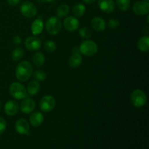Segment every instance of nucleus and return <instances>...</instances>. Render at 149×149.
<instances>
[{
    "label": "nucleus",
    "mask_w": 149,
    "mask_h": 149,
    "mask_svg": "<svg viewBox=\"0 0 149 149\" xmlns=\"http://www.w3.org/2000/svg\"><path fill=\"white\" fill-rule=\"evenodd\" d=\"M33 74V65L29 61H21L17 64L15 69V76L21 82L28 81Z\"/></svg>",
    "instance_id": "obj_1"
},
{
    "label": "nucleus",
    "mask_w": 149,
    "mask_h": 149,
    "mask_svg": "<svg viewBox=\"0 0 149 149\" xmlns=\"http://www.w3.org/2000/svg\"><path fill=\"white\" fill-rule=\"evenodd\" d=\"M79 49L80 53L88 57L93 56L98 51L97 44L94 41L90 40V39H87L81 42Z\"/></svg>",
    "instance_id": "obj_2"
},
{
    "label": "nucleus",
    "mask_w": 149,
    "mask_h": 149,
    "mask_svg": "<svg viewBox=\"0 0 149 149\" xmlns=\"http://www.w3.org/2000/svg\"><path fill=\"white\" fill-rule=\"evenodd\" d=\"M12 97L17 100H22L27 97L28 93L24 86L19 82H13L10 84L9 88Z\"/></svg>",
    "instance_id": "obj_3"
},
{
    "label": "nucleus",
    "mask_w": 149,
    "mask_h": 149,
    "mask_svg": "<svg viewBox=\"0 0 149 149\" xmlns=\"http://www.w3.org/2000/svg\"><path fill=\"white\" fill-rule=\"evenodd\" d=\"M46 31L51 35H57L62 29V23L58 17H51L47 19L45 23Z\"/></svg>",
    "instance_id": "obj_4"
},
{
    "label": "nucleus",
    "mask_w": 149,
    "mask_h": 149,
    "mask_svg": "<svg viewBox=\"0 0 149 149\" xmlns=\"http://www.w3.org/2000/svg\"><path fill=\"white\" fill-rule=\"evenodd\" d=\"M131 103L136 108H141L146 103L147 97L146 93L143 90L137 89L131 94Z\"/></svg>",
    "instance_id": "obj_5"
},
{
    "label": "nucleus",
    "mask_w": 149,
    "mask_h": 149,
    "mask_svg": "<svg viewBox=\"0 0 149 149\" xmlns=\"http://www.w3.org/2000/svg\"><path fill=\"white\" fill-rule=\"evenodd\" d=\"M20 10L21 14L27 18H33L37 14V8L36 5L29 1L22 3Z\"/></svg>",
    "instance_id": "obj_6"
},
{
    "label": "nucleus",
    "mask_w": 149,
    "mask_h": 149,
    "mask_svg": "<svg viewBox=\"0 0 149 149\" xmlns=\"http://www.w3.org/2000/svg\"><path fill=\"white\" fill-rule=\"evenodd\" d=\"M56 101L53 96L45 95L41 99L39 102V108L44 112H50L55 109Z\"/></svg>",
    "instance_id": "obj_7"
},
{
    "label": "nucleus",
    "mask_w": 149,
    "mask_h": 149,
    "mask_svg": "<svg viewBox=\"0 0 149 149\" xmlns=\"http://www.w3.org/2000/svg\"><path fill=\"white\" fill-rule=\"evenodd\" d=\"M132 10L137 15H146L149 13V2L147 1H138L132 6Z\"/></svg>",
    "instance_id": "obj_8"
},
{
    "label": "nucleus",
    "mask_w": 149,
    "mask_h": 149,
    "mask_svg": "<svg viewBox=\"0 0 149 149\" xmlns=\"http://www.w3.org/2000/svg\"><path fill=\"white\" fill-rule=\"evenodd\" d=\"M24 45L29 50L38 51L42 47V42L40 39L35 36H30L26 39Z\"/></svg>",
    "instance_id": "obj_9"
},
{
    "label": "nucleus",
    "mask_w": 149,
    "mask_h": 149,
    "mask_svg": "<svg viewBox=\"0 0 149 149\" xmlns=\"http://www.w3.org/2000/svg\"><path fill=\"white\" fill-rule=\"evenodd\" d=\"M15 130L20 135H29V131H30V127L28 121L26 119L20 118L17 119L15 122Z\"/></svg>",
    "instance_id": "obj_10"
},
{
    "label": "nucleus",
    "mask_w": 149,
    "mask_h": 149,
    "mask_svg": "<svg viewBox=\"0 0 149 149\" xmlns=\"http://www.w3.org/2000/svg\"><path fill=\"white\" fill-rule=\"evenodd\" d=\"M63 26L68 31H75L79 27V22L76 17L68 16L64 19Z\"/></svg>",
    "instance_id": "obj_11"
},
{
    "label": "nucleus",
    "mask_w": 149,
    "mask_h": 149,
    "mask_svg": "<svg viewBox=\"0 0 149 149\" xmlns=\"http://www.w3.org/2000/svg\"><path fill=\"white\" fill-rule=\"evenodd\" d=\"M97 4L101 11L109 14L113 13L116 8V4L113 0H98Z\"/></svg>",
    "instance_id": "obj_12"
},
{
    "label": "nucleus",
    "mask_w": 149,
    "mask_h": 149,
    "mask_svg": "<svg viewBox=\"0 0 149 149\" xmlns=\"http://www.w3.org/2000/svg\"><path fill=\"white\" fill-rule=\"evenodd\" d=\"M19 106L17 102L15 100H8L7 103H5L4 107V113L10 116H14L18 112Z\"/></svg>",
    "instance_id": "obj_13"
},
{
    "label": "nucleus",
    "mask_w": 149,
    "mask_h": 149,
    "mask_svg": "<svg viewBox=\"0 0 149 149\" xmlns=\"http://www.w3.org/2000/svg\"><path fill=\"white\" fill-rule=\"evenodd\" d=\"M35 108H36V103L34 100L31 98H28V97L24 98L20 106V111L24 113H31L34 110Z\"/></svg>",
    "instance_id": "obj_14"
},
{
    "label": "nucleus",
    "mask_w": 149,
    "mask_h": 149,
    "mask_svg": "<svg viewBox=\"0 0 149 149\" xmlns=\"http://www.w3.org/2000/svg\"><path fill=\"white\" fill-rule=\"evenodd\" d=\"M91 27L97 32H102L106 29V23L104 19L100 17H95L90 22Z\"/></svg>",
    "instance_id": "obj_15"
},
{
    "label": "nucleus",
    "mask_w": 149,
    "mask_h": 149,
    "mask_svg": "<svg viewBox=\"0 0 149 149\" xmlns=\"http://www.w3.org/2000/svg\"><path fill=\"white\" fill-rule=\"evenodd\" d=\"M29 122L33 127H38L40 126L44 122V116L41 112L34 111L31 112V114L29 117Z\"/></svg>",
    "instance_id": "obj_16"
},
{
    "label": "nucleus",
    "mask_w": 149,
    "mask_h": 149,
    "mask_svg": "<svg viewBox=\"0 0 149 149\" xmlns=\"http://www.w3.org/2000/svg\"><path fill=\"white\" fill-rule=\"evenodd\" d=\"M43 29L44 23L41 17L36 19V20L32 23L31 27V30L32 33H33L34 36H37V35L40 34L42 32V31H43Z\"/></svg>",
    "instance_id": "obj_17"
},
{
    "label": "nucleus",
    "mask_w": 149,
    "mask_h": 149,
    "mask_svg": "<svg viewBox=\"0 0 149 149\" xmlns=\"http://www.w3.org/2000/svg\"><path fill=\"white\" fill-rule=\"evenodd\" d=\"M82 63V58L79 53H72L68 60V64L73 68L79 67Z\"/></svg>",
    "instance_id": "obj_18"
},
{
    "label": "nucleus",
    "mask_w": 149,
    "mask_h": 149,
    "mask_svg": "<svg viewBox=\"0 0 149 149\" xmlns=\"http://www.w3.org/2000/svg\"><path fill=\"white\" fill-rule=\"evenodd\" d=\"M31 61L34 66H36V68H39V67L42 66L44 63H45V57L44 54L42 53V52H36L32 56Z\"/></svg>",
    "instance_id": "obj_19"
},
{
    "label": "nucleus",
    "mask_w": 149,
    "mask_h": 149,
    "mask_svg": "<svg viewBox=\"0 0 149 149\" xmlns=\"http://www.w3.org/2000/svg\"><path fill=\"white\" fill-rule=\"evenodd\" d=\"M39 90H40V84L39 81L33 80L28 84L27 93L31 95H35L39 93Z\"/></svg>",
    "instance_id": "obj_20"
},
{
    "label": "nucleus",
    "mask_w": 149,
    "mask_h": 149,
    "mask_svg": "<svg viewBox=\"0 0 149 149\" xmlns=\"http://www.w3.org/2000/svg\"><path fill=\"white\" fill-rule=\"evenodd\" d=\"M138 47L142 52H148L149 50V37L144 36L140 38L138 42Z\"/></svg>",
    "instance_id": "obj_21"
},
{
    "label": "nucleus",
    "mask_w": 149,
    "mask_h": 149,
    "mask_svg": "<svg viewBox=\"0 0 149 149\" xmlns=\"http://www.w3.org/2000/svg\"><path fill=\"white\" fill-rule=\"evenodd\" d=\"M86 11L85 5L82 3H77L73 7L72 13L76 17H81L84 15Z\"/></svg>",
    "instance_id": "obj_22"
},
{
    "label": "nucleus",
    "mask_w": 149,
    "mask_h": 149,
    "mask_svg": "<svg viewBox=\"0 0 149 149\" xmlns=\"http://www.w3.org/2000/svg\"><path fill=\"white\" fill-rule=\"evenodd\" d=\"M70 12V8L66 4H62L59 5L57 8L56 14L58 18H63L68 15Z\"/></svg>",
    "instance_id": "obj_23"
},
{
    "label": "nucleus",
    "mask_w": 149,
    "mask_h": 149,
    "mask_svg": "<svg viewBox=\"0 0 149 149\" xmlns=\"http://www.w3.org/2000/svg\"><path fill=\"white\" fill-rule=\"evenodd\" d=\"M23 56H24V50H23V48L19 47L15 48L11 54L12 59L15 62L20 61L23 58Z\"/></svg>",
    "instance_id": "obj_24"
},
{
    "label": "nucleus",
    "mask_w": 149,
    "mask_h": 149,
    "mask_svg": "<svg viewBox=\"0 0 149 149\" xmlns=\"http://www.w3.org/2000/svg\"><path fill=\"white\" fill-rule=\"evenodd\" d=\"M116 4L121 11H127L131 6L130 0H116Z\"/></svg>",
    "instance_id": "obj_25"
},
{
    "label": "nucleus",
    "mask_w": 149,
    "mask_h": 149,
    "mask_svg": "<svg viewBox=\"0 0 149 149\" xmlns=\"http://www.w3.org/2000/svg\"><path fill=\"white\" fill-rule=\"evenodd\" d=\"M33 77L34 78V79L37 81H43L46 79L47 78V74L45 73V71H42V70H36V71H34L33 74Z\"/></svg>",
    "instance_id": "obj_26"
},
{
    "label": "nucleus",
    "mask_w": 149,
    "mask_h": 149,
    "mask_svg": "<svg viewBox=\"0 0 149 149\" xmlns=\"http://www.w3.org/2000/svg\"><path fill=\"white\" fill-rule=\"evenodd\" d=\"M80 36L83 39H88L92 36V31L87 27H82L79 31Z\"/></svg>",
    "instance_id": "obj_27"
},
{
    "label": "nucleus",
    "mask_w": 149,
    "mask_h": 149,
    "mask_svg": "<svg viewBox=\"0 0 149 149\" xmlns=\"http://www.w3.org/2000/svg\"><path fill=\"white\" fill-rule=\"evenodd\" d=\"M44 47L48 52H54L57 49L55 43L51 40H47L44 44Z\"/></svg>",
    "instance_id": "obj_28"
},
{
    "label": "nucleus",
    "mask_w": 149,
    "mask_h": 149,
    "mask_svg": "<svg viewBox=\"0 0 149 149\" xmlns=\"http://www.w3.org/2000/svg\"><path fill=\"white\" fill-rule=\"evenodd\" d=\"M119 26V20L116 18H111L109 22V28L112 29H116Z\"/></svg>",
    "instance_id": "obj_29"
},
{
    "label": "nucleus",
    "mask_w": 149,
    "mask_h": 149,
    "mask_svg": "<svg viewBox=\"0 0 149 149\" xmlns=\"http://www.w3.org/2000/svg\"><path fill=\"white\" fill-rule=\"evenodd\" d=\"M6 127H7V123H6L5 119L1 117V116H0V135L4 133Z\"/></svg>",
    "instance_id": "obj_30"
},
{
    "label": "nucleus",
    "mask_w": 149,
    "mask_h": 149,
    "mask_svg": "<svg viewBox=\"0 0 149 149\" xmlns=\"http://www.w3.org/2000/svg\"><path fill=\"white\" fill-rule=\"evenodd\" d=\"M21 42H22V39H21V38H20V36H13V42L14 45H20Z\"/></svg>",
    "instance_id": "obj_31"
},
{
    "label": "nucleus",
    "mask_w": 149,
    "mask_h": 149,
    "mask_svg": "<svg viewBox=\"0 0 149 149\" xmlns=\"http://www.w3.org/2000/svg\"><path fill=\"white\" fill-rule=\"evenodd\" d=\"M20 1L21 0H7V3H8L9 5L15 7V6H17V4H20Z\"/></svg>",
    "instance_id": "obj_32"
},
{
    "label": "nucleus",
    "mask_w": 149,
    "mask_h": 149,
    "mask_svg": "<svg viewBox=\"0 0 149 149\" xmlns=\"http://www.w3.org/2000/svg\"><path fill=\"white\" fill-rule=\"evenodd\" d=\"M82 1L86 4H93L96 0H82Z\"/></svg>",
    "instance_id": "obj_33"
},
{
    "label": "nucleus",
    "mask_w": 149,
    "mask_h": 149,
    "mask_svg": "<svg viewBox=\"0 0 149 149\" xmlns=\"http://www.w3.org/2000/svg\"><path fill=\"white\" fill-rule=\"evenodd\" d=\"M36 1H37L38 3H39V4H43L44 2H45V0H36Z\"/></svg>",
    "instance_id": "obj_34"
},
{
    "label": "nucleus",
    "mask_w": 149,
    "mask_h": 149,
    "mask_svg": "<svg viewBox=\"0 0 149 149\" xmlns=\"http://www.w3.org/2000/svg\"><path fill=\"white\" fill-rule=\"evenodd\" d=\"M46 1H47V2H53V1H55V0H45Z\"/></svg>",
    "instance_id": "obj_35"
},
{
    "label": "nucleus",
    "mask_w": 149,
    "mask_h": 149,
    "mask_svg": "<svg viewBox=\"0 0 149 149\" xmlns=\"http://www.w3.org/2000/svg\"><path fill=\"white\" fill-rule=\"evenodd\" d=\"M1 102L0 100V110H1Z\"/></svg>",
    "instance_id": "obj_36"
},
{
    "label": "nucleus",
    "mask_w": 149,
    "mask_h": 149,
    "mask_svg": "<svg viewBox=\"0 0 149 149\" xmlns=\"http://www.w3.org/2000/svg\"><path fill=\"white\" fill-rule=\"evenodd\" d=\"M145 1H149V0H145Z\"/></svg>",
    "instance_id": "obj_37"
}]
</instances>
